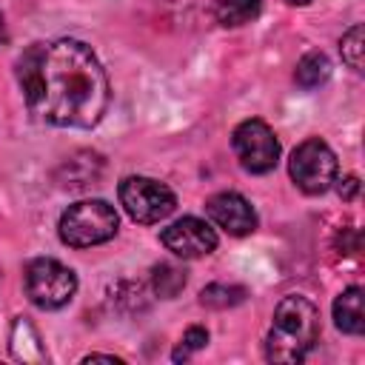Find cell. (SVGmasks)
I'll use <instances>...</instances> for the list:
<instances>
[{"instance_id":"cell-1","label":"cell","mask_w":365,"mask_h":365,"mask_svg":"<svg viewBox=\"0 0 365 365\" xmlns=\"http://www.w3.org/2000/svg\"><path fill=\"white\" fill-rule=\"evenodd\" d=\"M17 80L29 111L57 128H94L111 103L100 57L74 37L34 43L17 60Z\"/></svg>"},{"instance_id":"cell-2","label":"cell","mask_w":365,"mask_h":365,"mask_svg":"<svg viewBox=\"0 0 365 365\" xmlns=\"http://www.w3.org/2000/svg\"><path fill=\"white\" fill-rule=\"evenodd\" d=\"M319 331H322L319 308L308 297L302 294L282 297L274 308L271 328L265 334V359L277 365L302 362L317 345Z\"/></svg>"},{"instance_id":"cell-3","label":"cell","mask_w":365,"mask_h":365,"mask_svg":"<svg viewBox=\"0 0 365 365\" xmlns=\"http://www.w3.org/2000/svg\"><path fill=\"white\" fill-rule=\"evenodd\" d=\"M120 228V217L106 200H80L71 202L57 222V234L68 248H91L108 242Z\"/></svg>"},{"instance_id":"cell-4","label":"cell","mask_w":365,"mask_h":365,"mask_svg":"<svg viewBox=\"0 0 365 365\" xmlns=\"http://www.w3.org/2000/svg\"><path fill=\"white\" fill-rule=\"evenodd\" d=\"M77 285H80L77 274L54 257H34L26 262L23 271L26 297L43 311H57L68 305L77 294Z\"/></svg>"},{"instance_id":"cell-5","label":"cell","mask_w":365,"mask_h":365,"mask_svg":"<svg viewBox=\"0 0 365 365\" xmlns=\"http://www.w3.org/2000/svg\"><path fill=\"white\" fill-rule=\"evenodd\" d=\"M336 171H339L336 154L322 137L302 140L288 157V174H291L294 185L302 194H311V197L325 194L328 188H334Z\"/></svg>"},{"instance_id":"cell-6","label":"cell","mask_w":365,"mask_h":365,"mask_svg":"<svg viewBox=\"0 0 365 365\" xmlns=\"http://www.w3.org/2000/svg\"><path fill=\"white\" fill-rule=\"evenodd\" d=\"M117 197L125 214L140 225H154L177 208V194L165 182L143 174L123 177L117 185Z\"/></svg>"},{"instance_id":"cell-7","label":"cell","mask_w":365,"mask_h":365,"mask_svg":"<svg viewBox=\"0 0 365 365\" xmlns=\"http://www.w3.org/2000/svg\"><path fill=\"white\" fill-rule=\"evenodd\" d=\"M231 148L248 174H268L279 163V140L265 120H242L231 131Z\"/></svg>"},{"instance_id":"cell-8","label":"cell","mask_w":365,"mask_h":365,"mask_svg":"<svg viewBox=\"0 0 365 365\" xmlns=\"http://www.w3.org/2000/svg\"><path fill=\"white\" fill-rule=\"evenodd\" d=\"M160 242L165 251H171L180 259H200L217 251L220 237L211 228V222L200 217H180L160 231Z\"/></svg>"},{"instance_id":"cell-9","label":"cell","mask_w":365,"mask_h":365,"mask_svg":"<svg viewBox=\"0 0 365 365\" xmlns=\"http://www.w3.org/2000/svg\"><path fill=\"white\" fill-rule=\"evenodd\" d=\"M205 214L217 228H222L231 237H248L257 231V211L237 191H220V194L208 197Z\"/></svg>"},{"instance_id":"cell-10","label":"cell","mask_w":365,"mask_h":365,"mask_svg":"<svg viewBox=\"0 0 365 365\" xmlns=\"http://www.w3.org/2000/svg\"><path fill=\"white\" fill-rule=\"evenodd\" d=\"M9 354L17 362H31V365L48 362V354H46V345H43V336H40L37 325L29 317H23V314L11 319V328H9Z\"/></svg>"},{"instance_id":"cell-11","label":"cell","mask_w":365,"mask_h":365,"mask_svg":"<svg viewBox=\"0 0 365 365\" xmlns=\"http://www.w3.org/2000/svg\"><path fill=\"white\" fill-rule=\"evenodd\" d=\"M103 174V157L94 151H77L74 157H66V163L57 168V182L66 188H86L94 185Z\"/></svg>"},{"instance_id":"cell-12","label":"cell","mask_w":365,"mask_h":365,"mask_svg":"<svg viewBox=\"0 0 365 365\" xmlns=\"http://www.w3.org/2000/svg\"><path fill=\"white\" fill-rule=\"evenodd\" d=\"M362 297L365 291L359 285H348L336 299H334V325L348 334V336H362L365 334V311H362Z\"/></svg>"},{"instance_id":"cell-13","label":"cell","mask_w":365,"mask_h":365,"mask_svg":"<svg viewBox=\"0 0 365 365\" xmlns=\"http://www.w3.org/2000/svg\"><path fill=\"white\" fill-rule=\"evenodd\" d=\"M328 77H331V60H328L325 51H317V48L305 51L299 57L297 68H294V83L299 88H305V91L319 88L322 83H328Z\"/></svg>"},{"instance_id":"cell-14","label":"cell","mask_w":365,"mask_h":365,"mask_svg":"<svg viewBox=\"0 0 365 365\" xmlns=\"http://www.w3.org/2000/svg\"><path fill=\"white\" fill-rule=\"evenodd\" d=\"M262 11V0H217L214 3V20L222 29H240L245 23H254Z\"/></svg>"},{"instance_id":"cell-15","label":"cell","mask_w":365,"mask_h":365,"mask_svg":"<svg viewBox=\"0 0 365 365\" xmlns=\"http://www.w3.org/2000/svg\"><path fill=\"white\" fill-rule=\"evenodd\" d=\"M248 297L245 285H234V282H211L200 291V305L211 308V311H225V308H237L242 305Z\"/></svg>"},{"instance_id":"cell-16","label":"cell","mask_w":365,"mask_h":365,"mask_svg":"<svg viewBox=\"0 0 365 365\" xmlns=\"http://www.w3.org/2000/svg\"><path fill=\"white\" fill-rule=\"evenodd\" d=\"M188 282V274L185 268L174 265V262H160L151 268V288H154V297L160 299H174Z\"/></svg>"},{"instance_id":"cell-17","label":"cell","mask_w":365,"mask_h":365,"mask_svg":"<svg viewBox=\"0 0 365 365\" xmlns=\"http://www.w3.org/2000/svg\"><path fill=\"white\" fill-rule=\"evenodd\" d=\"M339 54H342V63L354 74H362V66H365V29H362V23H354L339 37Z\"/></svg>"},{"instance_id":"cell-18","label":"cell","mask_w":365,"mask_h":365,"mask_svg":"<svg viewBox=\"0 0 365 365\" xmlns=\"http://www.w3.org/2000/svg\"><path fill=\"white\" fill-rule=\"evenodd\" d=\"M205 345H208V328H202V325H191V328H185V334H182L180 345L174 348L171 359H174V362H185V359H191V354L202 351Z\"/></svg>"},{"instance_id":"cell-19","label":"cell","mask_w":365,"mask_h":365,"mask_svg":"<svg viewBox=\"0 0 365 365\" xmlns=\"http://www.w3.org/2000/svg\"><path fill=\"white\" fill-rule=\"evenodd\" d=\"M336 182V194L342 197V200H354L356 194H359V180L354 177V174H348V177H342V180H334Z\"/></svg>"},{"instance_id":"cell-20","label":"cell","mask_w":365,"mask_h":365,"mask_svg":"<svg viewBox=\"0 0 365 365\" xmlns=\"http://www.w3.org/2000/svg\"><path fill=\"white\" fill-rule=\"evenodd\" d=\"M94 359H106V362H123L120 356H114V354H86L80 362H94Z\"/></svg>"},{"instance_id":"cell-21","label":"cell","mask_w":365,"mask_h":365,"mask_svg":"<svg viewBox=\"0 0 365 365\" xmlns=\"http://www.w3.org/2000/svg\"><path fill=\"white\" fill-rule=\"evenodd\" d=\"M6 40H9V34H6V20H3V14H0V46H6Z\"/></svg>"},{"instance_id":"cell-22","label":"cell","mask_w":365,"mask_h":365,"mask_svg":"<svg viewBox=\"0 0 365 365\" xmlns=\"http://www.w3.org/2000/svg\"><path fill=\"white\" fill-rule=\"evenodd\" d=\"M285 3H288V6H308L311 0H285Z\"/></svg>"}]
</instances>
